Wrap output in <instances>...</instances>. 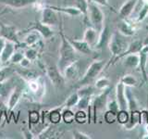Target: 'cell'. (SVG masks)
Here are the masks:
<instances>
[{
    "mask_svg": "<svg viewBox=\"0 0 148 139\" xmlns=\"http://www.w3.org/2000/svg\"><path fill=\"white\" fill-rule=\"evenodd\" d=\"M128 45H129V43H127L126 40L122 38L121 34H120L119 32H114L113 34H111L109 43L108 45L110 53L112 54V58L110 59L109 62H108V65H106V67L108 68L110 65L117 62L119 57L127 49Z\"/></svg>",
    "mask_w": 148,
    "mask_h": 139,
    "instance_id": "cell-3",
    "label": "cell"
},
{
    "mask_svg": "<svg viewBox=\"0 0 148 139\" xmlns=\"http://www.w3.org/2000/svg\"><path fill=\"white\" fill-rule=\"evenodd\" d=\"M41 34L36 31H32L27 32V35L24 38V43L27 46H34L41 41Z\"/></svg>",
    "mask_w": 148,
    "mask_h": 139,
    "instance_id": "cell-29",
    "label": "cell"
},
{
    "mask_svg": "<svg viewBox=\"0 0 148 139\" xmlns=\"http://www.w3.org/2000/svg\"><path fill=\"white\" fill-rule=\"evenodd\" d=\"M135 6H136V0H126L119 8V15L120 19L127 20V18L133 13L134 9H135Z\"/></svg>",
    "mask_w": 148,
    "mask_h": 139,
    "instance_id": "cell-21",
    "label": "cell"
},
{
    "mask_svg": "<svg viewBox=\"0 0 148 139\" xmlns=\"http://www.w3.org/2000/svg\"><path fill=\"white\" fill-rule=\"evenodd\" d=\"M145 29H146V31L148 32V25H145Z\"/></svg>",
    "mask_w": 148,
    "mask_h": 139,
    "instance_id": "cell-57",
    "label": "cell"
},
{
    "mask_svg": "<svg viewBox=\"0 0 148 139\" xmlns=\"http://www.w3.org/2000/svg\"><path fill=\"white\" fill-rule=\"evenodd\" d=\"M82 39L87 44H89V45H91L92 47H95V45H97L99 40V32H97L92 27H88L84 31Z\"/></svg>",
    "mask_w": 148,
    "mask_h": 139,
    "instance_id": "cell-20",
    "label": "cell"
},
{
    "mask_svg": "<svg viewBox=\"0 0 148 139\" xmlns=\"http://www.w3.org/2000/svg\"><path fill=\"white\" fill-rule=\"evenodd\" d=\"M145 22V25H148V14H147V16L145 17V21H143Z\"/></svg>",
    "mask_w": 148,
    "mask_h": 139,
    "instance_id": "cell-54",
    "label": "cell"
},
{
    "mask_svg": "<svg viewBox=\"0 0 148 139\" xmlns=\"http://www.w3.org/2000/svg\"><path fill=\"white\" fill-rule=\"evenodd\" d=\"M31 60L29 58H27L26 57H24L22 59H21V61L18 63L20 64V66L21 68H29L30 67V65H31Z\"/></svg>",
    "mask_w": 148,
    "mask_h": 139,
    "instance_id": "cell-51",
    "label": "cell"
},
{
    "mask_svg": "<svg viewBox=\"0 0 148 139\" xmlns=\"http://www.w3.org/2000/svg\"><path fill=\"white\" fill-rule=\"evenodd\" d=\"M32 31H36L41 34V36L44 39H50L55 35V31L52 29V27L49 25H46L43 23L41 21H35L29 24L27 29L24 30V34L32 32Z\"/></svg>",
    "mask_w": 148,
    "mask_h": 139,
    "instance_id": "cell-7",
    "label": "cell"
},
{
    "mask_svg": "<svg viewBox=\"0 0 148 139\" xmlns=\"http://www.w3.org/2000/svg\"><path fill=\"white\" fill-rule=\"evenodd\" d=\"M15 86H16L15 78L13 76L5 80L2 83H0V97L2 99L8 98L9 95L11 94V92Z\"/></svg>",
    "mask_w": 148,
    "mask_h": 139,
    "instance_id": "cell-17",
    "label": "cell"
},
{
    "mask_svg": "<svg viewBox=\"0 0 148 139\" xmlns=\"http://www.w3.org/2000/svg\"><path fill=\"white\" fill-rule=\"evenodd\" d=\"M35 2L36 0H0V4L15 9H21L32 6Z\"/></svg>",
    "mask_w": 148,
    "mask_h": 139,
    "instance_id": "cell-19",
    "label": "cell"
},
{
    "mask_svg": "<svg viewBox=\"0 0 148 139\" xmlns=\"http://www.w3.org/2000/svg\"><path fill=\"white\" fill-rule=\"evenodd\" d=\"M15 72L21 78H22L26 83L29 81H32V80H35V79H38L39 77H41V74L39 72H37L36 70H34V69H30V68L16 69Z\"/></svg>",
    "mask_w": 148,
    "mask_h": 139,
    "instance_id": "cell-18",
    "label": "cell"
},
{
    "mask_svg": "<svg viewBox=\"0 0 148 139\" xmlns=\"http://www.w3.org/2000/svg\"><path fill=\"white\" fill-rule=\"evenodd\" d=\"M0 36L3 37L5 40L15 43L17 45V48H25L27 46L24 42L21 43L20 39H18V32L17 28L14 25L5 24V23L0 21Z\"/></svg>",
    "mask_w": 148,
    "mask_h": 139,
    "instance_id": "cell-6",
    "label": "cell"
},
{
    "mask_svg": "<svg viewBox=\"0 0 148 139\" xmlns=\"http://www.w3.org/2000/svg\"><path fill=\"white\" fill-rule=\"evenodd\" d=\"M148 123V109L141 110V124Z\"/></svg>",
    "mask_w": 148,
    "mask_h": 139,
    "instance_id": "cell-50",
    "label": "cell"
},
{
    "mask_svg": "<svg viewBox=\"0 0 148 139\" xmlns=\"http://www.w3.org/2000/svg\"><path fill=\"white\" fill-rule=\"evenodd\" d=\"M125 86L123 83L119 81L117 85H116V99H117L119 109H128L127 98H126V93H125Z\"/></svg>",
    "mask_w": 148,
    "mask_h": 139,
    "instance_id": "cell-15",
    "label": "cell"
},
{
    "mask_svg": "<svg viewBox=\"0 0 148 139\" xmlns=\"http://www.w3.org/2000/svg\"></svg>",
    "mask_w": 148,
    "mask_h": 139,
    "instance_id": "cell-58",
    "label": "cell"
},
{
    "mask_svg": "<svg viewBox=\"0 0 148 139\" xmlns=\"http://www.w3.org/2000/svg\"><path fill=\"white\" fill-rule=\"evenodd\" d=\"M103 117L105 122H106L108 124H113L114 122H117V112H115V111L106 109V111H105Z\"/></svg>",
    "mask_w": 148,
    "mask_h": 139,
    "instance_id": "cell-41",
    "label": "cell"
},
{
    "mask_svg": "<svg viewBox=\"0 0 148 139\" xmlns=\"http://www.w3.org/2000/svg\"><path fill=\"white\" fill-rule=\"evenodd\" d=\"M145 131H146V133H148V123L145 124Z\"/></svg>",
    "mask_w": 148,
    "mask_h": 139,
    "instance_id": "cell-56",
    "label": "cell"
},
{
    "mask_svg": "<svg viewBox=\"0 0 148 139\" xmlns=\"http://www.w3.org/2000/svg\"><path fill=\"white\" fill-rule=\"evenodd\" d=\"M106 109L118 112V111L119 110V106L117 99H112L110 101H108V104H106Z\"/></svg>",
    "mask_w": 148,
    "mask_h": 139,
    "instance_id": "cell-47",
    "label": "cell"
},
{
    "mask_svg": "<svg viewBox=\"0 0 148 139\" xmlns=\"http://www.w3.org/2000/svg\"><path fill=\"white\" fill-rule=\"evenodd\" d=\"M43 23L49 26H56L59 24L60 18L58 15V12L56 11L55 9L51 8L46 5V7L41 11V20Z\"/></svg>",
    "mask_w": 148,
    "mask_h": 139,
    "instance_id": "cell-9",
    "label": "cell"
},
{
    "mask_svg": "<svg viewBox=\"0 0 148 139\" xmlns=\"http://www.w3.org/2000/svg\"><path fill=\"white\" fill-rule=\"evenodd\" d=\"M64 109V105L58 108H54L52 109L48 110L47 116L49 122L52 125H57L62 122V110Z\"/></svg>",
    "mask_w": 148,
    "mask_h": 139,
    "instance_id": "cell-23",
    "label": "cell"
},
{
    "mask_svg": "<svg viewBox=\"0 0 148 139\" xmlns=\"http://www.w3.org/2000/svg\"><path fill=\"white\" fill-rule=\"evenodd\" d=\"M125 93H126V98H127V104H128V110H135L139 109V103L136 99L135 96L133 95L132 91L131 90V87H125Z\"/></svg>",
    "mask_w": 148,
    "mask_h": 139,
    "instance_id": "cell-27",
    "label": "cell"
},
{
    "mask_svg": "<svg viewBox=\"0 0 148 139\" xmlns=\"http://www.w3.org/2000/svg\"><path fill=\"white\" fill-rule=\"evenodd\" d=\"M111 32L109 31V28L108 26H104L103 30L99 32V40L98 43L95 45L96 49H103L106 45H108L109 43L110 37H111Z\"/></svg>",
    "mask_w": 148,
    "mask_h": 139,
    "instance_id": "cell-25",
    "label": "cell"
},
{
    "mask_svg": "<svg viewBox=\"0 0 148 139\" xmlns=\"http://www.w3.org/2000/svg\"><path fill=\"white\" fill-rule=\"evenodd\" d=\"M16 50H17L16 44L13 43V42L6 40V44H5L2 52L0 54V65H6L8 62H9V59H10L11 56Z\"/></svg>",
    "mask_w": 148,
    "mask_h": 139,
    "instance_id": "cell-13",
    "label": "cell"
},
{
    "mask_svg": "<svg viewBox=\"0 0 148 139\" xmlns=\"http://www.w3.org/2000/svg\"><path fill=\"white\" fill-rule=\"evenodd\" d=\"M87 1L89 3H94V4L98 5V6H102L105 8H111L108 0H87Z\"/></svg>",
    "mask_w": 148,
    "mask_h": 139,
    "instance_id": "cell-49",
    "label": "cell"
},
{
    "mask_svg": "<svg viewBox=\"0 0 148 139\" xmlns=\"http://www.w3.org/2000/svg\"><path fill=\"white\" fill-rule=\"evenodd\" d=\"M120 82H121L125 86L127 87H136L138 85V80L132 74H125L121 78H120Z\"/></svg>",
    "mask_w": 148,
    "mask_h": 139,
    "instance_id": "cell-32",
    "label": "cell"
},
{
    "mask_svg": "<svg viewBox=\"0 0 148 139\" xmlns=\"http://www.w3.org/2000/svg\"><path fill=\"white\" fill-rule=\"evenodd\" d=\"M88 3L87 0H76V5L75 7L81 11L82 15L84 16V19L87 20L88 19Z\"/></svg>",
    "mask_w": 148,
    "mask_h": 139,
    "instance_id": "cell-39",
    "label": "cell"
},
{
    "mask_svg": "<svg viewBox=\"0 0 148 139\" xmlns=\"http://www.w3.org/2000/svg\"><path fill=\"white\" fill-rule=\"evenodd\" d=\"M80 72H81V64L79 60H76V61L72 62L68 67H66V69L63 72V75L67 81H74L79 78Z\"/></svg>",
    "mask_w": 148,
    "mask_h": 139,
    "instance_id": "cell-11",
    "label": "cell"
},
{
    "mask_svg": "<svg viewBox=\"0 0 148 139\" xmlns=\"http://www.w3.org/2000/svg\"><path fill=\"white\" fill-rule=\"evenodd\" d=\"M79 99H80V96H79L77 91L74 92L68 97L67 100L65 101L64 107L65 108H72V107H76Z\"/></svg>",
    "mask_w": 148,
    "mask_h": 139,
    "instance_id": "cell-40",
    "label": "cell"
},
{
    "mask_svg": "<svg viewBox=\"0 0 148 139\" xmlns=\"http://www.w3.org/2000/svg\"><path fill=\"white\" fill-rule=\"evenodd\" d=\"M92 96H82L80 97L79 99L78 103L76 105L77 109H87L88 107L91 105V100H92Z\"/></svg>",
    "mask_w": 148,
    "mask_h": 139,
    "instance_id": "cell-42",
    "label": "cell"
},
{
    "mask_svg": "<svg viewBox=\"0 0 148 139\" xmlns=\"http://www.w3.org/2000/svg\"><path fill=\"white\" fill-rule=\"evenodd\" d=\"M111 87H108L106 89L103 90L99 95L94 96L92 97L91 105L88 107V118L89 122L92 120V122L96 123L98 120V114L102 112L105 109H106V104L108 101V96L110 94Z\"/></svg>",
    "mask_w": 148,
    "mask_h": 139,
    "instance_id": "cell-2",
    "label": "cell"
},
{
    "mask_svg": "<svg viewBox=\"0 0 148 139\" xmlns=\"http://www.w3.org/2000/svg\"><path fill=\"white\" fill-rule=\"evenodd\" d=\"M89 3V2H88ZM88 20L97 32H101L105 26V14L101 10L98 5L89 3L88 5Z\"/></svg>",
    "mask_w": 148,
    "mask_h": 139,
    "instance_id": "cell-5",
    "label": "cell"
},
{
    "mask_svg": "<svg viewBox=\"0 0 148 139\" xmlns=\"http://www.w3.org/2000/svg\"><path fill=\"white\" fill-rule=\"evenodd\" d=\"M75 122L79 124H84L89 122L88 113L84 109H78L75 112Z\"/></svg>",
    "mask_w": 148,
    "mask_h": 139,
    "instance_id": "cell-36",
    "label": "cell"
},
{
    "mask_svg": "<svg viewBox=\"0 0 148 139\" xmlns=\"http://www.w3.org/2000/svg\"><path fill=\"white\" fill-rule=\"evenodd\" d=\"M142 139H148V133H146L143 136H142Z\"/></svg>",
    "mask_w": 148,
    "mask_h": 139,
    "instance_id": "cell-55",
    "label": "cell"
},
{
    "mask_svg": "<svg viewBox=\"0 0 148 139\" xmlns=\"http://www.w3.org/2000/svg\"><path fill=\"white\" fill-rule=\"evenodd\" d=\"M23 53H24V57L29 58L31 61H34L38 58L39 50L35 48L34 46H28V48H26Z\"/></svg>",
    "mask_w": 148,
    "mask_h": 139,
    "instance_id": "cell-37",
    "label": "cell"
},
{
    "mask_svg": "<svg viewBox=\"0 0 148 139\" xmlns=\"http://www.w3.org/2000/svg\"><path fill=\"white\" fill-rule=\"evenodd\" d=\"M97 89L95 88V85H86L79 87V89L77 90V93L80 97L82 96H94L95 93Z\"/></svg>",
    "mask_w": 148,
    "mask_h": 139,
    "instance_id": "cell-31",
    "label": "cell"
},
{
    "mask_svg": "<svg viewBox=\"0 0 148 139\" xmlns=\"http://www.w3.org/2000/svg\"><path fill=\"white\" fill-rule=\"evenodd\" d=\"M139 124H141V110L135 109L130 111L129 122L125 125H123V127L128 130V131H131V130H133Z\"/></svg>",
    "mask_w": 148,
    "mask_h": 139,
    "instance_id": "cell-22",
    "label": "cell"
},
{
    "mask_svg": "<svg viewBox=\"0 0 148 139\" xmlns=\"http://www.w3.org/2000/svg\"><path fill=\"white\" fill-rule=\"evenodd\" d=\"M58 136V131L57 130V128L52 126V124H49L47 127L45 128L43 131H42L39 134L37 138L40 139H45V138H56Z\"/></svg>",
    "mask_w": 148,
    "mask_h": 139,
    "instance_id": "cell-30",
    "label": "cell"
},
{
    "mask_svg": "<svg viewBox=\"0 0 148 139\" xmlns=\"http://www.w3.org/2000/svg\"><path fill=\"white\" fill-rule=\"evenodd\" d=\"M137 13H138V15L136 18V21L142 22L145 21V17L148 14V4H143V6L141 7L140 9H139V11Z\"/></svg>",
    "mask_w": 148,
    "mask_h": 139,
    "instance_id": "cell-43",
    "label": "cell"
},
{
    "mask_svg": "<svg viewBox=\"0 0 148 139\" xmlns=\"http://www.w3.org/2000/svg\"><path fill=\"white\" fill-rule=\"evenodd\" d=\"M72 136L74 139H92V138L89 134H87L82 131H79V130H74L72 132Z\"/></svg>",
    "mask_w": 148,
    "mask_h": 139,
    "instance_id": "cell-46",
    "label": "cell"
},
{
    "mask_svg": "<svg viewBox=\"0 0 148 139\" xmlns=\"http://www.w3.org/2000/svg\"><path fill=\"white\" fill-rule=\"evenodd\" d=\"M62 120L67 124H71L75 122V113L71 109V108H65L62 110Z\"/></svg>",
    "mask_w": 148,
    "mask_h": 139,
    "instance_id": "cell-33",
    "label": "cell"
},
{
    "mask_svg": "<svg viewBox=\"0 0 148 139\" xmlns=\"http://www.w3.org/2000/svg\"><path fill=\"white\" fill-rule=\"evenodd\" d=\"M48 7L55 9L56 11L58 12H61L66 14V15L69 16V17H78L82 15L81 11L76 7H58V6H49Z\"/></svg>",
    "mask_w": 148,
    "mask_h": 139,
    "instance_id": "cell-26",
    "label": "cell"
},
{
    "mask_svg": "<svg viewBox=\"0 0 148 139\" xmlns=\"http://www.w3.org/2000/svg\"><path fill=\"white\" fill-rule=\"evenodd\" d=\"M46 74L54 86L57 88H61L65 85L66 79H65L63 73L59 71L58 65H49L46 67Z\"/></svg>",
    "mask_w": 148,
    "mask_h": 139,
    "instance_id": "cell-8",
    "label": "cell"
},
{
    "mask_svg": "<svg viewBox=\"0 0 148 139\" xmlns=\"http://www.w3.org/2000/svg\"><path fill=\"white\" fill-rule=\"evenodd\" d=\"M59 35L61 42H60L59 50H58L59 58H58V67L59 69V71L63 73L66 67H68L72 62L78 60V54H77L78 52L72 46V45L69 43V41L67 38V35H65L62 25H60Z\"/></svg>",
    "mask_w": 148,
    "mask_h": 139,
    "instance_id": "cell-1",
    "label": "cell"
},
{
    "mask_svg": "<svg viewBox=\"0 0 148 139\" xmlns=\"http://www.w3.org/2000/svg\"><path fill=\"white\" fill-rule=\"evenodd\" d=\"M95 86L97 90L103 91L110 86V80L106 77H100L97 78L95 82Z\"/></svg>",
    "mask_w": 148,
    "mask_h": 139,
    "instance_id": "cell-35",
    "label": "cell"
},
{
    "mask_svg": "<svg viewBox=\"0 0 148 139\" xmlns=\"http://www.w3.org/2000/svg\"><path fill=\"white\" fill-rule=\"evenodd\" d=\"M140 57L138 54H130L123 58V65L130 69H138Z\"/></svg>",
    "mask_w": 148,
    "mask_h": 139,
    "instance_id": "cell-28",
    "label": "cell"
},
{
    "mask_svg": "<svg viewBox=\"0 0 148 139\" xmlns=\"http://www.w3.org/2000/svg\"><path fill=\"white\" fill-rule=\"evenodd\" d=\"M15 72V69H13L10 66H5L0 68V83L4 82L7 79L13 76Z\"/></svg>",
    "mask_w": 148,
    "mask_h": 139,
    "instance_id": "cell-34",
    "label": "cell"
},
{
    "mask_svg": "<svg viewBox=\"0 0 148 139\" xmlns=\"http://www.w3.org/2000/svg\"><path fill=\"white\" fill-rule=\"evenodd\" d=\"M142 6H143V0H136V6H135V9H134L133 12L137 13Z\"/></svg>",
    "mask_w": 148,
    "mask_h": 139,
    "instance_id": "cell-52",
    "label": "cell"
},
{
    "mask_svg": "<svg viewBox=\"0 0 148 139\" xmlns=\"http://www.w3.org/2000/svg\"><path fill=\"white\" fill-rule=\"evenodd\" d=\"M117 28L119 34L125 37L133 36L135 34V32H136L134 25H132V23L127 21V20H125V19H120V21L118 22Z\"/></svg>",
    "mask_w": 148,
    "mask_h": 139,
    "instance_id": "cell-16",
    "label": "cell"
},
{
    "mask_svg": "<svg viewBox=\"0 0 148 139\" xmlns=\"http://www.w3.org/2000/svg\"><path fill=\"white\" fill-rule=\"evenodd\" d=\"M68 40L69 41V43L72 45V46L77 52L84 54V55H91L92 54V47L91 45H89V44H87L84 40H76L71 38V37L67 36Z\"/></svg>",
    "mask_w": 148,
    "mask_h": 139,
    "instance_id": "cell-14",
    "label": "cell"
},
{
    "mask_svg": "<svg viewBox=\"0 0 148 139\" xmlns=\"http://www.w3.org/2000/svg\"><path fill=\"white\" fill-rule=\"evenodd\" d=\"M106 67L105 60H95L91 63V65L86 70L85 73L83 74L82 78L80 79L78 82V86H82L86 85H92V83L95 82L97 77L102 72V71Z\"/></svg>",
    "mask_w": 148,
    "mask_h": 139,
    "instance_id": "cell-4",
    "label": "cell"
},
{
    "mask_svg": "<svg viewBox=\"0 0 148 139\" xmlns=\"http://www.w3.org/2000/svg\"><path fill=\"white\" fill-rule=\"evenodd\" d=\"M41 120V114L37 110H30L29 111V123L30 124H37Z\"/></svg>",
    "mask_w": 148,
    "mask_h": 139,
    "instance_id": "cell-44",
    "label": "cell"
},
{
    "mask_svg": "<svg viewBox=\"0 0 148 139\" xmlns=\"http://www.w3.org/2000/svg\"><path fill=\"white\" fill-rule=\"evenodd\" d=\"M21 133L23 137L25 139H34L35 138L34 134L31 132L30 128H27V127H21Z\"/></svg>",
    "mask_w": 148,
    "mask_h": 139,
    "instance_id": "cell-48",
    "label": "cell"
},
{
    "mask_svg": "<svg viewBox=\"0 0 148 139\" xmlns=\"http://www.w3.org/2000/svg\"><path fill=\"white\" fill-rule=\"evenodd\" d=\"M139 57H140V62H139L138 69L140 70L141 74L146 83H148V73H147V59H148V45H145L143 46L142 50L139 52Z\"/></svg>",
    "mask_w": 148,
    "mask_h": 139,
    "instance_id": "cell-12",
    "label": "cell"
},
{
    "mask_svg": "<svg viewBox=\"0 0 148 139\" xmlns=\"http://www.w3.org/2000/svg\"><path fill=\"white\" fill-rule=\"evenodd\" d=\"M24 58V53L21 52V51H15V52L13 53V55L11 56L10 59H9V62L11 64H18L21 59Z\"/></svg>",
    "mask_w": 148,
    "mask_h": 139,
    "instance_id": "cell-45",
    "label": "cell"
},
{
    "mask_svg": "<svg viewBox=\"0 0 148 139\" xmlns=\"http://www.w3.org/2000/svg\"><path fill=\"white\" fill-rule=\"evenodd\" d=\"M23 94H24L23 86L20 85V83H18V85H16V86L14 87L11 94L9 95L8 98V113L11 112V111L16 108V106L18 105V102H20Z\"/></svg>",
    "mask_w": 148,
    "mask_h": 139,
    "instance_id": "cell-10",
    "label": "cell"
},
{
    "mask_svg": "<svg viewBox=\"0 0 148 139\" xmlns=\"http://www.w3.org/2000/svg\"><path fill=\"white\" fill-rule=\"evenodd\" d=\"M5 44H6V40H5L3 37L0 36V54H1V52H2Z\"/></svg>",
    "mask_w": 148,
    "mask_h": 139,
    "instance_id": "cell-53",
    "label": "cell"
},
{
    "mask_svg": "<svg viewBox=\"0 0 148 139\" xmlns=\"http://www.w3.org/2000/svg\"><path fill=\"white\" fill-rule=\"evenodd\" d=\"M130 119V111L128 109H119L117 112V122L121 124L125 125Z\"/></svg>",
    "mask_w": 148,
    "mask_h": 139,
    "instance_id": "cell-38",
    "label": "cell"
},
{
    "mask_svg": "<svg viewBox=\"0 0 148 139\" xmlns=\"http://www.w3.org/2000/svg\"><path fill=\"white\" fill-rule=\"evenodd\" d=\"M143 46V42L141 40H135V41L131 42V43L129 44L127 49L119 57L118 60L123 58L125 56L130 55V54H138L142 50Z\"/></svg>",
    "mask_w": 148,
    "mask_h": 139,
    "instance_id": "cell-24",
    "label": "cell"
}]
</instances>
